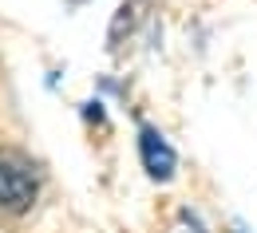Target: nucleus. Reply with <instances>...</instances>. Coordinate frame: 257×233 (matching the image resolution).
<instances>
[{"label":"nucleus","instance_id":"nucleus-1","mask_svg":"<svg viewBox=\"0 0 257 233\" xmlns=\"http://www.w3.org/2000/svg\"><path fill=\"white\" fill-rule=\"evenodd\" d=\"M40 194V178L28 158L20 154H0V209L4 213H24L32 209Z\"/></svg>","mask_w":257,"mask_h":233},{"label":"nucleus","instance_id":"nucleus-2","mask_svg":"<svg viewBox=\"0 0 257 233\" xmlns=\"http://www.w3.org/2000/svg\"><path fill=\"white\" fill-rule=\"evenodd\" d=\"M139 154H143V170H147L155 182H170V178H174L178 154L170 150V142H166L155 127H143V131H139Z\"/></svg>","mask_w":257,"mask_h":233}]
</instances>
